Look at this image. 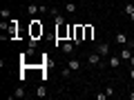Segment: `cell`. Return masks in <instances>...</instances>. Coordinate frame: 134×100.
I'll return each mask as SVG.
<instances>
[{
  "label": "cell",
  "instance_id": "obj_19",
  "mask_svg": "<svg viewBox=\"0 0 134 100\" xmlns=\"http://www.w3.org/2000/svg\"><path fill=\"white\" fill-rule=\"evenodd\" d=\"M127 62H130V67H134V56H132V58H130V60H127Z\"/></svg>",
  "mask_w": 134,
  "mask_h": 100
},
{
  "label": "cell",
  "instance_id": "obj_6",
  "mask_svg": "<svg viewBox=\"0 0 134 100\" xmlns=\"http://www.w3.org/2000/svg\"><path fill=\"white\" fill-rule=\"evenodd\" d=\"M74 45H76V42H74V40H65V42L60 45V51L65 53V56H69V53L74 51Z\"/></svg>",
  "mask_w": 134,
  "mask_h": 100
},
{
  "label": "cell",
  "instance_id": "obj_15",
  "mask_svg": "<svg viewBox=\"0 0 134 100\" xmlns=\"http://www.w3.org/2000/svg\"><path fill=\"white\" fill-rule=\"evenodd\" d=\"M0 16H2V20H9V16H11V11L7 9V7H5V9L0 11Z\"/></svg>",
  "mask_w": 134,
  "mask_h": 100
},
{
  "label": "cell",
  "instance_id": "obj_12",
  "mask_svg": "<svg viewBox=\"0 0 134 100\" xmlns=\"http://www.w3.org/2000/svg\"><path fill=\"white\" fill-rule=\"evenodd\" d=\"M36 96H38V98H45V96H47V87H45V85H40L38 89H36Z\"/></svg>",
  "mask_w": 134,
  "mask_h": 100
},
{
  "label": "cell",
  "instance_id": "obj_13",
  "mask_svg": "<svg viewBox=\"0 0 134 100\" xmlns=\"http://www.w3.org/2000/svg\"><path fill=\"white\" fill-rule=\"evenodd\" d=\"M65 11L67 14H76V5L74 2H65Z\"/></svg>",
  "mask_w": 134,
  "mask_h": 100
},
{
  "label": "cell",
  "instance_id": "obj_7",
  "mask_svg": "<svg viewBox=\"0 0 134 100\" xmlns=\"http://www.w3.org/2000/svg\"><path fill=\"white\" fill-rule=\"evenodd\" d=\"M67 67H69L72 71H76V73H78V71H81V67H83V65H81V60H78V58H72V60L67 62Z\"/></svg>",
  "mask_w": 134,
  "mask_h": 100
},
{
  "label": "cell",
  "instance_id": "obj_17",
  "mask_svg": "<svg viewBox=\"0 0 134 100\" xmlns=\"http://www.w3.org/2000/svg\"><path fill=\"white\" fill-rule=\"evenodd\" d=\"M123 11H125L127 16H130V14H134V2H132V5H125V9H123Z\"/></svg>",
  "mask_w": 134,
  "mask_h": 100
},
{
  "label": "cell",
  "instance_id": "obj_16",
  "mask_svg": "<svg viewBox=\"0 0 134 100\" xmlns=\"http://www.w3.org/2000/svg\"><path fill=\"white\" fill-rule=\"evenodd\" d=\"M110 96H107V91H100V93H96V100H107Z\"/></svg>",
  "mask_w": 134,
  "mask_h": 100
},
{
  "label": "cell",
  "instance_id": "obj_18",
  "mask_svg": "<svg viewBox=\"0 0 134 100\" xmlns=\"http://www.w3.org/2000/svg\"><path fill=\"white\" fill-rule=\"evenodd\" d=\"M130 78L134 80V67H130Z\"/></svg>",
  "mask_w": 134,
  "mask_h": 100
},
{
  "label": "cell",
  "instance_id": "obj_5",
  "mask_svg": "<svg viewBox=\"0 0 134 100\" xmlns=\"http://www.w3.org/2000/svg\"><path fill=\"white\" fill-rule=\"evenodd\" d=\"M100 58H103V56H100L98 51L90 53V56H87V65H90V67H98L100 65Z\"/></svg>",
  "mask_w": 134,
  "mask_h": 100
},
{
  "label": "cell",
  "instance_id": "obj_8",
  "mask_svg": "<svg viewBox=\"0 0 134 100\" xmlns=\"http://www.w3.org/2000/svg\"><path fill=\"white\" fill-rule=\"evenodd\" d=\"M121 62H123V60H121V56H119V58H116V56H110V58H107V65H110L112 69H119Z\"/></svg>",
  "mask_w": 134,
  "mask_h": 100
},
{
  "label": "cell",
  "instance_id": "obj_4",
  "mask_svg": "<svg viewBox=\"0 0 134 100\" xmlns=\"http://www.w3.org/2000/svg\"><path fill=\"white\" fill-rule=\"evenodd\" d=\"M110 49H112V47H110V42H98V45H96V51H98L103 58H110V56H112Z\"/></svg>",
  "mask_w": 134,
  "mask_h": 100
},
{
  "label": "cell",
  "instance_id": "obj_3",
  "mask_svg": "<svg viewBox=\"0 0 134 100\" xmlns=\"http://www.w3.org/2000/svg\"><path fill=\"white\" fill-rule=\"evenodd\" d=\"M74 42L76 45L85 42V24H76L74 27Z\"/></svg>",
  "mask_w": 134,
  "mask_h": 100
},
{
  "label": "cell",
  "instance_id": "obj_10",
  "mask_svg": "<svg viewBox=\"0 0 134 100\" xmlns=\"http://www.w3.org/2000/svg\"><path fill=\"white\" fill-rule=\"evenodd\" d=\"M92 38H94V27L85 24V40H92Z\"/></svg>",
  "mask_w": 134,
  "mask_h": 100
},
{
  "label": "cell",
  "instance_id": "obj_9",
  "mask_svg": "<svg viewBox=\"0 0 134 100\" xmlns=\"http://www.w3.org/2000/svg\"><path fill=\"white\" fill-rule=\"evenodd\" d=\"M119 56H121V60H125V62H127L130 58H132V53H130V47H121Z\"/></svg>",
  "mask_w": 134,
  "mask_h": 100
},
{
  "label": "cell",
  "instance_id": "obj_21",
  "mask_svg": "<svg viewBox=\"0 0 134 100\" xmlns=\"http://www.w3.org/2000/svg\"><path fill=\"white\" fill-rule=\"evenodd\" d=\"M130 20H132V22H134V14H130Z\"/></svg>",
  "mask_w": 134,
  "mask_h": 100
},
{
  "label": "cell",
  "instance_id": "obj_2",
  "mask_svg": "<svg viewBox=\"0 0 134 100\" xmlns=\"http://www.w3.org/2000/svg\"><path fill=\"white\" fill-rule=\"evenodd\" d=\"M114 42H119L121 47H130V49L134 47V40H130V38H127V33H123V31H119V33L114 36Z\"/></svg>",
  "mask_w": 134,
  "mask_h": 100
},
{
  "label": "cell",
  "instance_id": "obj_14",
  "mask_svg": "<svg viewBox=\"0 0 134 100\" xmlns=\"http://www.w3.org/2000/svg\"><path fill=\"white\" fill-rule=\"evenodd\" d=\"M23 96H25V87H18V89L11 93V98H23Z\"/></svg>",
  "mask_w": 134,
  "mask_h": 100
},
{
  "label": "cell",
  "instance_id": "obj_11",
  "mask_svg": "<svg viewBox=\"0 0 134 100\" xmlns=\"http://www.w3.org/2000/svg\"><path fill=\"white\" fill-rule=\"evenodd\" d=\"M40 11V5H27V14L29 16H36Z\"/></svg>",
  "mask_w": 134,
  "mask_h": 100
},
{
  "label": "cell",
  "instance_id": "obj_20",
  "mask_svg": "<svg viewBox=\"0 0 134 100\" xmlns=\"http://www.w3.org/2000/svg\"><path fill=\"white\" fill-rule=\"evenodd\" d=\"M130 100H134V91H130Z\"/></svg>",
  "mask_w": 134,
  "mask_h": 100
},
{
  "label": "cell",
  "instance_id": "obj_1",
  "mask_svg": "<svg viewBox=\"0 0 134 100\" xmlns=\"http://www.w3.org/2000/svg\"><path fill=\"white\" fill-rule=\"evenodd\" d=\"M43 24H40V20L38 18H34L31 20V24H29V36H31V38H40V36H43Z\"/></svg>",
  "mask_w": 134,
  "mask_h": 100
}]
</instances>
